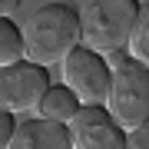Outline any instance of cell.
Segmentation results:
<instances>
[{
    "label": "cell",
    "mask_w": 149,
    "mask_h": 149,
    "mask_svg": "<svg viewBox=\"0 0 149 149\" xmlns=\"http://www.w3.org/2000/svg\"><path fill=\"white\" fill-rule=\"evenodd\" d=\"M23 33V60L33 63H60L70 50L80 43V10L73 3H47L30 13L20 27Z\"/></svg>",
    "instance_id": "obj_1"
},
{
    "label": "cell",
    "mask_w": 149,
    "mask_h": 149,
    "mask_svg": "<svg viewBox=\"0 0 149 149\" xmlns=\"http://www.w3.org/2000/svg\"><path fill=\"white\" fill-rule=\"evenodd\" d=\"M109 63V90L103 106L123 129H133L149 116V66L143 60L129 56L126 50L103 53Z\"/></svg>",
    "instance_id": "obj_2"
},
{
    "label": "cell",
    "mask_w": 149,
    "mask_h": 149,
    "mask_svg": "<svg viewBox=\"0 0 149 149\" xmlns=\"http://www.w3.org/2000/svg\"><path fill=\"white\" fill-rule=\"evenodd\" d=\"M139 7V0H93L80 13V43L96 53L126 50V37Z\"/></svg>",
    "instance_id": "obj_3"
},
{
    "label": "cell",
    "mask_w": 149,
    "mask_h": 149,
    "mask_svg": "<svg viewBox=\"0 0 149 149\" xmlns=\"http://www.w3.org/2000/svg\"><path fill=\"white\" fill-rule=\"evenodd\" d=\"M53 83L50 66L33 63V60H17V63L0 66V106L10 113H33L43 90Z\"/></svg>",
    "instance_id": "obj_4"
},
{
    "label": "cell",
    "mask_w": 149,
    "mask_h": 149,
    "mask_svg": "<svg viewBox=\"0 0 149 149\" xmlns=\"http://www.w3.org/2000/svg\"><path fill=\"white\" fill-rule=\"evenodd\" d=\"M63 66V83L76 93L80 103H103L109 90V63L103 60V53L76 43L70 53L60 60Z\"/></svg>",
    "instance_id": "obj_5"
},
{
    "label": "cell",
    "mask_w": 149,
    "mask_h": 149,
    "mask_svg": "<svg viewBox=\"0 0 149 149\" xmlns=\"http://www.w3.org/2000/svg\"><path fill=\"white\" fill-rule=\"evenodd\" d=\"M66 129L70 149H123V139H126V129L106 113L103 103H80Z\"/></svg>",
    "instance_id": "obj_6"
},
{
    "label": "cell",
    "mask_w": 149,
    "mask_h": 149,
    "mask_svg": "<svg viewBox=\"0 0 149 149\" xmlns=\"http://www.w3.org/2000/svg\"><path fill=\"white\" fill-rule=\"evenodd\" d=\"M7 149H70V129L66 123L33 116V119L17 123Z\"/></svg>",
    "instance_id": "obj_7"
},
{
    "label": "cell",
    "mask_w": 149,
    "mask_h": 149,
    "mask_svg": "<svg viewBox=\"0 0 149 149\" xmlns=\"http://www.w3.org/2000/svg\"><path fill=\"white\" fill-rule=\"evenodd\" d=\"M80 109V100H76V93L70 90V86H56V83H50L47 90H43L40 96V103H37V116L43 119H56V123H70L73 119V113Z\"/></svg>",
    "instance_id": "obj_8"
},
{
    "label": "cell",
    "mask_w": 149,
    "mask_h": 149,
    "mask_svg": "<svg viewBox=\"0 0 149 149\" xmlns=\"http://www.w3.org/2000/svg\"><path fill=\"white\" fill-rule=\"evenodd\" d=\"M23 60V33L13 17H0V66Z\"/></svg>",
    "instance_id": "obj_9"
},
{
    "label": "cell",
    "mask_w": 149,
    "mask_h": 149,
    "mask_svg": "<svg viewBox=\"0 0 149 149\" xmlns=\"http://www.w3.org/2000/svg\"><path fill=\"white\" fill-rule=\"evenodd\" d=\"M126 53L143 60V63H149V7L146 3L139 7V13L133 20V30L126 37Z\"/></svg>",
    "instance_id": "obj_10"
},
{
    "label": "cell",
    "mask_w": 149,
    "mask_h": 149,
    "mask_svg": "<svg viewBox=\"0 0 149 149\" xmlns=\"http://www.w3.org/2000/svg\"><path fill=\"white\" fill-rule=\"evenodd\" d=\"M123 149H149V126H146V123H139V126L126 129Z\"/></svg>",
    "instance_id": "obj_11"
},
{
    "label": "cell",
    "mask_w": 149,
    "mask_h": 149,
    "mask_svg": "<svg viewBox=\"0 0 149 149\" xmlns=\"http://www.w3.org/2000/svg\"><path fill=\"white\" fill-rule=\"evenodd\" d=\"M13 129H17V113H10V109L0 106V149H7V143H10V136H13Z\"/></svg>",
    "instance_id": "obj_12"
},
{
    "label": "cell",
    "mask_w": 149,
    "mask_h": 149,
    "mask_svg": "<svg viewBox=\"0 0 149 149\" xmlns=\"http://www.w3.org/2000/svg\"><path fill=\"white\" fill-rule=\"evenodd\" d=\"M23 0H0V17H13L17 10H20Z\"/></svg>",
    "instance_id": "obj_13"
}]
</instances>
